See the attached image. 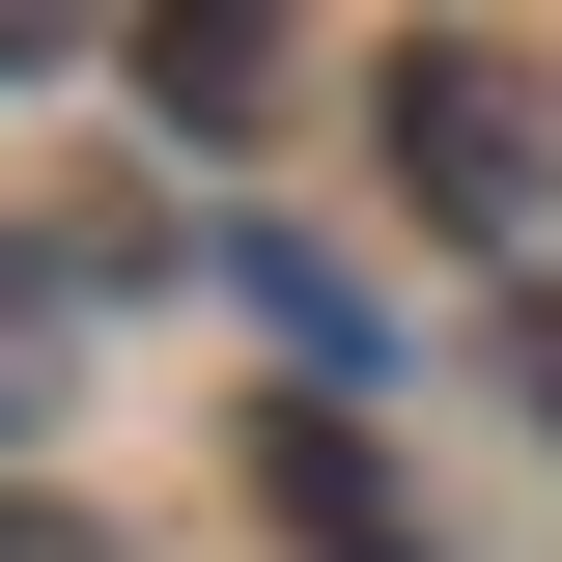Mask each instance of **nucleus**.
<instances>
[{"label":"nucleus","mask_w":562,"mask_h":562,"mask_svg":"<svg viewBox=\"0 0 562 562\" xmlns=\"http://www.w3.org/2000/svg\"><path fill=\"white\" fill-rule=\"evenodd\" d=\"M140 113H198V140L281 113V29H225V0H198V29H140Z\"/></svg>","instance_id":"3"},{"label":"nucleus","mask_w":562,"mask_h":562,"mask_svg":"<svg viewBox=\"0 0 562 562\" xmlns=\"http://www.w3.org/2000/svg\"><path fill=\"white\" fill-rule=\"evenodd\" d=\"M0 562H113V535H85V506H29V479H0Z\"/></svg>","instance_id":"5"},{"label":"nucleus","mask_w":562,"mask_h":562,"mask_svg":"<svg viewBox=\"0 0 562 562\" xmlns=\"http://www.w3.org/2000/svg\"><path fill=\"white\" fill-rule=\"evenodd\" d=\"M254 479H281V535H338V562H422V506H394V450H366V422H254Z\"/></svg>","instance_id":"2"},{"label":"nucleus","mask_w":562,"mask_h":562,"mask_svg":"<svg viewBox=\"0 0 562 562\" xmlns=\"http://www.w3.org/2000/svg\"><path fill=\"white\" fill-rule=\"evenodd\" d=\"M57 422V254H0V450Z\"/></svg>","instance_id":"4"},{"label":"nucleus","mask_w":562,"mask_h":562,"mask_svg":"<svg viewBox=\"0 0 562 562\" xmlns=\"http://www.w3.org/2000/svg\"><path fill=\"white\" fill-rule=\"evenodd\" d=\"M394 169H422L450 225H535V140H506V57H479V29H422V57H394Z\"/></svg>","instance_id":"1"}]
</instances>
